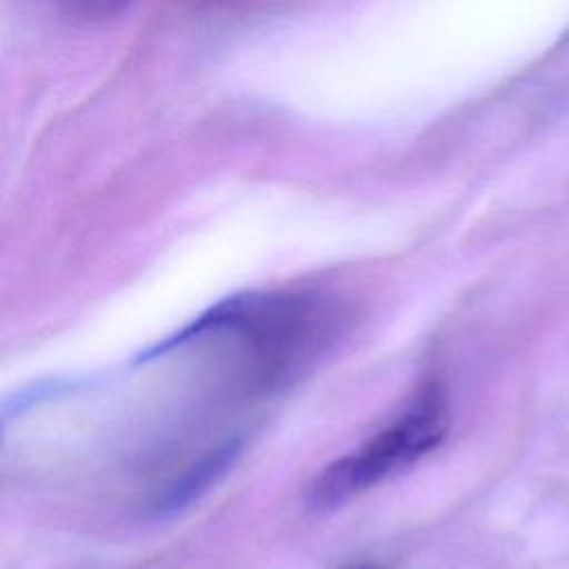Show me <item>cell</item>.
Returning a JSON list of instances; mask_svg holds the SVG:
<instances>
[{"mask_svg": "<svg viewBox=\"0 0 569 569\" xmlns=\"http://www.w3.org/2000/svg\"><path fill=\"white\" fill-rule=\"evenodd\" d=\"M447 429V398L438 385H429L389 427L371 436L356 451L333 460L316 476L307 491L309 509H333L371 485H378L438 447Z\"/></svg>", "mask_w": 569, "mask_h": 569, "instance_id": "cell-1", "label": "cell"}, {"mask_svg": "<svg viewBox=\"0 0 569 569\" xmlns=\"http://www.w3.org/2000/svg\"><path fill=\"white\" fill-rule=\"evenodd\" d=\"M233 453L236 447H224L222 451H216L209 460H204L200 467H196L180 485H176V489L169 491L164 502L167 509H180V505L189 502L196 493H200L211 482V478H216L229 465V458H233Z\"/></svg>", "mask_w": 569, "mask_h": 569, "instance_id": "cell-2", "label": "cell"}, {"mask_svg": "<svg viewBox=\"0 0 569 569\" xmlns=\"http://www.w3.org/2000/svg\"><path fill=\"white\" fill-rule=\"evenodd\" d=\"M129 0H60L62 9L69 16L84 18V20H98L104 16L116 13L120 7H124Z\"/></svg>", "mask_w": 569, "mask_h": 569, "instance_id": "cell-3", "label": "cell"}]
</instances>
